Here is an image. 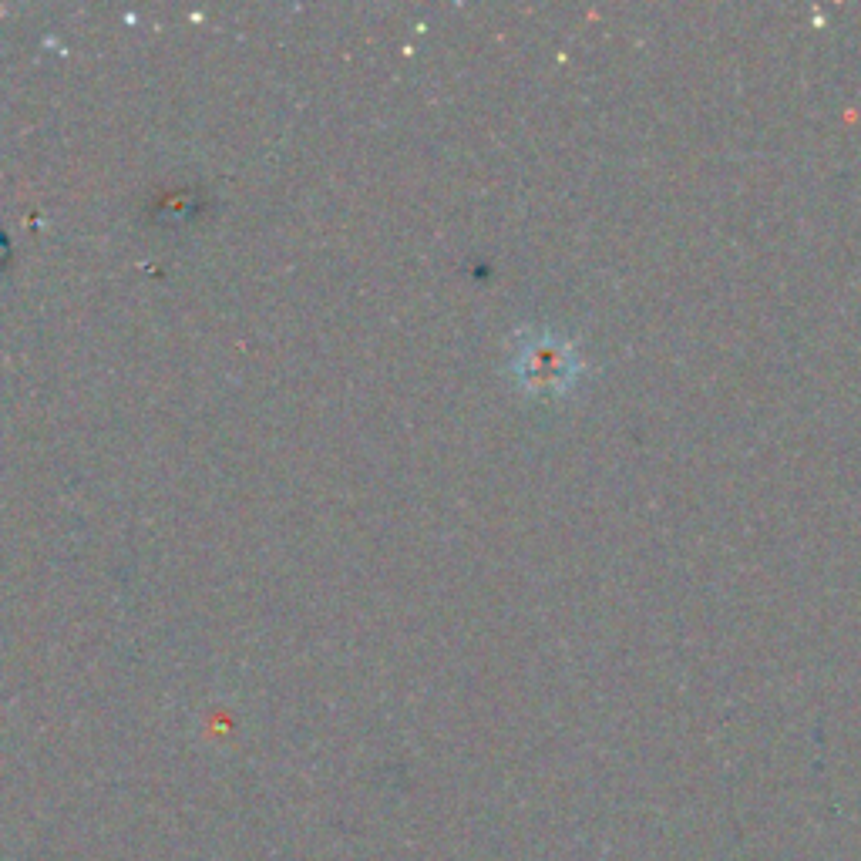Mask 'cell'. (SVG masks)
<instances>
[{"instance_id":"obj_1","label":"cell","mask_w":861,"mask_h":861,"mask_svg":"<svg viewBox=\"0 0 861 861\" xmlns=\"http://www.w3.org/2000/svg\"><path fill=\"white\" fill-rule=\"evenodd\" d=\"M515 377L522 387L535 394H559L576 384L579 374V357L566 340L552 337V333H535L515 350L512 360Z\"/></svg>"}]
</instances>
